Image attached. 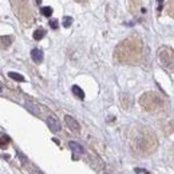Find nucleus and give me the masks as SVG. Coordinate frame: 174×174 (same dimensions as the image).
I'll list each match as a JSON object with an SVG mask.
<instances>
[{"instance_id":"13","label":"nucleus","mask_w":174,"mask_h":174,"mask_svg":"<svg viewBox=\"0 0 174 174\" xmlns=\"http://www.w3.org/2000/svg\"><path fill=\"white\" fill-rule=\"evenodd\" d=\"M8 76H10L11 79H13V80H16V82H24V76L23 75H20V74H16V73H13V71H11V73H8Z\"/></svg>"},{"instance_id":"12","label":"nucleus","mask_w":174,"mask_h":174,"mask_svg":"<svg viewBox=\"0 0 174 174\" xmlns=\"http://www.w3.org/2000/svg\"><path fill=\"white\" fill-rule=\"evenodd\" d=\"M11 43H12V38H11V36H6V35L1 36V47L3 48L10 47Z\"/></svg>"},{"instance_id":"17","label":"nucleus","mask_w":174,"mask_h":174,"mask_svg":"<svg viewBox=\"0 0 174 174\" xmlns=\"http://www.w3.org/2000/svg\"><path fill=\"white\" fill-rule=\"evenodd\" d=\"M58 25H59V23H58L56 19H51V20H50V27H51L52 30H56Z\"/></svg>"},{"instance_id":"9","label":"nucleus","mask_w":174,"mask_h":174,"mask_svg":"<svg viewBox=\"0 0 174 174\" xmlns=\"http://www.w3.org/2000/svg\"><path fill=\"white\" fill-rule=\"evenodd\" d=\"M25 107L28 108L32 114H35V115L40 114V107H39V104L34 103V102H27V103H25Z\"/></svg>"},{"instance_id":"18","label":"nucleus","mask_w":174,"mask_h":174,"mask_svg":"<svg viewBox=\"0 0 174 174\" xmlns=\"http://www.w3.org/2000/svg\"><path fill=\"white\" fill-rule=\"evenodd\" d=\"M162 1H163V0H158V4H159L158 11H161V8H162Z\"/></svg>"},{"instance_id":"2","label":"nucleus","mask_w":174,"mask_h":174,"mask_svg":"<svg viewBox=\"0 0 174 174\" xmlns=\"http://www.w3.org/2000/svg\"><path fill=\"white\" fill-rule=\"evenodd\" d=\"M139 103L147 111H155L163 106L162 98L158 94H155V92H145L141 97V99H139Z\"/></svg>"},{"instance_id":"11","label":"nucleus","mask_w":174,"mask_h":174,"mask_svg":"<svg viewBox=\"0 0 174 174\" xmlns=\"http://www.w3.org/2000/svg\"><path fill=\"white\" fill-rule=\"evenodd\" d=\"M46 34H47V31L44 28H39L34 32V39L35 40H40V39H43L46 36Z\"/></svg>"},{"instance_id":"7","label":"nucleus","mask_w":174,"mask_h":174,"mask_svg":"<svg viewBox=\"0 0 174 174\" xmlns=\"http://www.w3.org/2000/svg\"><path fill=\"white\" fill-rule=\"evenodd\" d=\"M31 58L35 63H42V62H43V58H44V54H43V51L39 50V48H34V50L31 51Z\"/></svg>"},{"instance_id":"5","label":"nucleus","mask_w":174,"mask_h":174,"mask_svg":"<svg viewBox=\"0 0 174 174\" xmlns=\"http://www.w3.org/2000/svg\"><path fill=\"white\" fill-rule=\"evenodd\" d=\"M64 122H66V125L68 126V129L71 130L73 133H75V134L80 133V125L74 117H71V115H66V117H64Z\"/></svg>"},{"instance_id":"3","label":"nucleus","mask_w":174,"mask_h":174,"mask_svg":"<svg viewBox=\"0 0 174 174\" xmlns=\"http://www.w3.org/2000/svg\"><path fill=\"white\" fill-rule=\"evenodd\" d=\"M158 62L165 70L174 73V50L162 46L158 50Z\"/></svg>"},{"instance_id":"16","label":"nucleus","mask_w":174,"mask_h":174,"mask_svg":"<svg viewBox=\"0 0 174 174\" xmlns=\"http://www.w3.org/2000/svg\"><path fill=\"white\" fill-rule=\"evenodd\" d=\"M8 137L4 135V134H1V149H6V143H8Z\"/></svg>"},{"instance_id":"6","label":"nucleus","mask_w":174,"mask_h":174,"mask_svg":"<svg viewBox=\"0 0 174 174\" xmlns=\"http://www.w3.org/2000/svg\"><path fill=\"white\" fill-rule=\"evenodd\" d=\"M47 126L50 127V130L52 133H58V131H60V129H62L60 122L55 117H52V115H50V117L47 118Z\"/></svg>"},{"instance_id":"8","label":"nucleus","mask_w":174,"mask_h":174,"mask_svg":"<svg viewBox=\"0 0 174 174\" xmlns=\"http://www.w3.org/2000/svg\"><path fill=\"white\" fill-rule=\"evenodd\" d=\"M68 146H70V149H71V151H74V154L75 155H79V154H83V147L79 145V143H76V142H74V141H71V142L68 143Z\"/></svg>"},{"instance_id":"4","label":"nucleus","mask_w":174,"mask_h":174,"mask_svg":"<svg viewBox=\"0 0 174 174\" xmlns=\"http://www.w3.org/2000/svg\"><path fill=\"white\" fill-rule=\"evenodd\" d=\"M12 1V6L15 8V12L18 13L22 20H24L23 16H28V18H32V12L30 10V0H11Z\"/></svg>"},{"instance_id":"15","label":"nucleus","mask_w":174,"mask_h":174,"mask_svg":"<svg viewBox=\"0 0 174 174\" xmlns=\"http://www.w3.org/2000/svg\"><path fill=\"white\" fill-rule=\"evenodd\" d=\"M71 24H73V18H71V16H64L63 18V27L68 28Z\"/></svg>"},{"instance_id":"19","label":"nucleus","mask_w":174,"mask_h":174,"mask_svg":"<svg viewBox=\"0 0 174 174\" xmlns=\"http://www.w3.org/2000/svg\"><path fill=\"white\" fill-rule=\"evenodd\" d=\"M35 174H43V173H40V171H36V173H35Z\"/></svg>"},{"instance_id":"14","label":"nucleus","mask_w":174,"mask_h":174,"mask_svg":"<svg viewBox=\"0 0 174 174\" xmlns=\"http://www.w3.org/2000/svg\"><path fill=\"white\" fill-rule=\"evenodd\" d=\"M40 13L43 16H46V18H50V16L52 15V8H51V7H42Z\"/></svg>"},{"instance_id":"21","label":"nucleus","mask_w":174,"mask_h":174,"mask_svg":"<svg viewBox=\"0 0 174 174\" xmlns=\"http://www.w3.org/2000/svg\"><path fill=\"white\" fill-rule=\"evenodd\" d=\"M104 174H110V173H104Z\"/></svg>"},{"instance_id":"10","label":"nucleus","mask_w":174,"mask_h":174,"mask_svg":"<svg viewBox=\"0 0 174 174\" xmlns=\"http://www.w3.org/2000/svg\"><path fill=\"white\" fill-rule=\"evenodd\" d=\"M71 90H73V92H74V95H75V97H78L79 99H85V92H83V90L80 89L79 86L74 85L73 87H71Z\"/></svg>"},{"instance_id":"20","label":"nucleus","mask_w":174,"mask_h":174,"mask_svg":"<svg viewBox=\"0 0 174 174\" xmlns=\"http://www.w3.org/2000/svg\"><path fill=\"white\" fill-rule=\"evenodd\" d=\"M171 4H173V6H171V7H174V0H171Z\"/></svg>"},{"instance_id":"1","label":"nucleus","mask_w":174,"mask_h":174,"mask_svg":"<svg viewBox=\"0 0 174 174\" xmlns=\"http://www.w3.org/2000/svg\"><path fill=\"white\" fill-rule=\"evenodd\" d=\"M143 44L138 36H129L118 44L114 52V58L119 63L135 64L142 59Z\"/></svg>"}]
</instances>
